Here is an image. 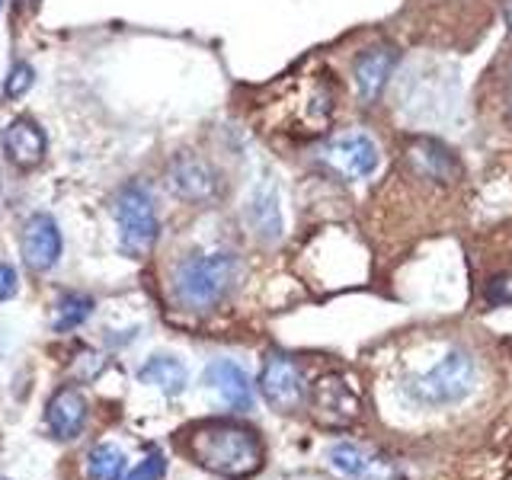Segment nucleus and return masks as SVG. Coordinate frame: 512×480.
<instances>
[{"instance_id": "15", "label": "nucleus", "mask_w": 512, "mask_h": 480, "mask_svg": "<svg viewBox=\"0 0 512 480\" xmlns=\"http://www.w3.org/2000/svg\"><path fill=\"white\" fill-rule=\"evenodd\" d=\"M247 221L263 240L282 237V212H279V196H276V186L272 183H263L253 189V196L247 202Z\"/></svg>"}, {"instance_id": "3", "label": "nucleus", "mask_w": 512, "mask_h": 480, "mask_svg": "<svg viewBox=\"0 0 512 480\" xmlns=\"http://www.w3.org/2000/svg\"><path fill=\"white\" fill-rule=\"evenodd\" d=\"M116 224H119V244L128 256L141 260L144 253H151L160 234L154 196L148 186L128 183L116 196Z\"/></svg>"}, {"instance_id": "4", "label": "nucleus", "mask_w": 512, "mask_h": 480, "mask_svg": "<svg viewBox=\"0 0 512 480\" xmlns=\"http://www.w3.org/2000/svg\"><path fill=\"white\" fill-rule=\"evenodd\" d=\"M474 388V362L464 352H448V356L429 368L423 378H416L413 394L423 404H455V400L468 397Z\"/></svg>"}, {"instance_id": "18", "label": "nucleus", "mask_w": 512, "mask_h": 480, "mask_svg": "<svg viewBox=\"0 0 512 480\" xmlns=\"http://www.w3.org/2000/svg\"><path fill=\"white\" fill-rule=\"evenodd\" d=\"M93 298H87V295H64L61 301H58V308H55V333H68V330H74V327H80L84 320L93 314Z\"/></svg>"}, {"instance_id": "8", "label": "nucleus", "mask_w": 512, "mask_h": 480, "mask_svg": "<svg viewBox=\"0 0 512 480\" xmlns=\"http://www.w3.org/2000/svg\"><path fill=\"white\" fill-rule=\"evenodd\" d=\"M327 160L343 176H349V180H365V176H372L378 170L381 154H378V144L365 132H349L330 144Z\"/></svg>"}, {"instance_id": "17", "label": "nucleus", "mask_w": 512, "mask_h": 480, "mask_svg": "<svg viewBox=\"0 0 512 480\" xmlns=\"http://www.w3.org/2000/svg\"><path fill=\"white\" fill-rule=\"evenodd\" d=\"M87 471H90V480H122L125 474V455L119 445H96L90 458H87Z\"/></svg>"}, {"instance_id": "10", "label": "nucleus", "mask_w": 512, "mask_h": 480, "mask_svg": "<svg viewBox=\"0 0 512 480\" xmlns=\"http://www.w3.org/2000/svg\"><path fill=\"white\" fill-rule=\"evenodd\" d=\"M314 416L327 426H349L359 416V400L340 378H320L314 388Z\"/></svg>"}, {"instance_id": "22", "label": "nucleus", "mask_w": 512, "mask_h": 480, "mask_svg": "<svg viewBox=\"0 0 512 480\" xmlns=\"http://www.w3.org/2000/svg\"><path fill=\"white\" fill-rule=\"evenodd\" d=\"M16 4H20V7H23L26 13H32V10L39 7V0H16Z\"/></svg>"}, {"instance_id": "23", "label": "nucleus", "mask_w": 512, "mask_h": 480, "mask_svg": "<svg viewBox=\"0 0 512 480\" xmlns=\"http://www.w3.org/2000/svg\"><path fill=\"white\" fill-rule=\"evenodd\" d=\"M506 20H509V26H512V0L506 4Z\"/></svg>"}, {"instance_id": "1", "label": "nucleus", "mask_w": 512, "mask_h": 480, "mask_svg": "<svg viewBox=\"0 0 512 480\" xmlns=\"http://www.w3.org/2000/svg\"><path fill=\"white\" fill-rule=\"evenodd\" d=\"M192 458L199 468L228 480L253 477L263 468V442L240 423H205L192 432Z\"/></svg>"}, {"instance_id": "20", "label": "nucleus", "mask_w": 512, "mask_h": 480, "mask_svg": "<svg viewBox=\"0 0 512 480\" xmlns=\"http://www.w3.org/2000/svg\"><path fill=\"white\" fill-rule=\"evenodd\" d=\"M164 474H167V461H164V455H160V452H151V455L144 458L125 480H160Z\"/></svg>"}, {"instance_id": "13", "label": "nucleus", "mask_w": 512, "mask_h": 480, "mask_svg": "<svg viewBox=\"0 0 512 480\" xmlns=\"http://www.w3.org/2000/svg\"><path fill=\"white\" fill-rule=\"evenodd\" d=\"M330 468L343 480H394L391 461H384L359 445H336L330 452Z\"/></svg>"}, {"instance_id": "21", "label": "nucleus", "mask_w": 512, "mask_h": 480, "mask_svg": "<svg viewBox=\"0 0 512 480\" xmlns=\"http://www.w3.org/2000/svg\"><path fill=\"white\" fill-rule=\"evenodd\" d=\"M13 295H16V272H13V266L0 263V301H7Z\"/></svg>"}, {"instance_id": "12", "label": "nucleus", "mask_w": 512, "mask_h": 480, "mask_svg": "<svg viewBox=\"0 0 512 480\" xmlns=\"http://www.w3.org/2000/svg\"><path fill=\"white\" fill-rule=\"evenodd\" d=\"M45 420L52 436L61 442H71L84 432L87 423V400L80 391L74 388H61L52 400H48V410H45Z\"/></svg>"}, {"instance_id": "14", "label": "nucleus", "mask_w": 512, "mask_h": 480, "mask_svg": "<svg viewBox=\"0 0 512 480\" xmlns=\"http://www.w3.org/2000/svg\"><path fill=\"white\" fill-rule=\"evenodd\" d=\"M394 64H397V52L388 45L368 48V52L356 58V87L365 103H375L381 96L388 77L394 74Z\"/></svg>"}, {"instance_id": "16", "label": "nucleus", "mask_w": 512, "mask_h": 480, "mask_svg": "<svg viewBox=\"0 0 512 480\" xmlns=\"http://www.w3.org/2000/svg\"><path fill=\"white\" fill-rule=\"evenodd\" d=\"M138 378L144 384H154V388H160L164 394L176 397V394H183L186 388V365L180 359H170V356H154L148 365H141V372Z\"/></svg>"}, {"instance_id": "7", "label": "nucleus", "mask_w": 512, "mask_h": 480, "mask_svg": "<svg viewBox=\"0 0 512 480\" xmlns=\"http://www.w3.org/2000/svg\"><path fill=\"white\" fill-rule=\"evenodd\" d=\"M61 250H64L61 228L52 215L36 212L23 224V260L32 272L55 269L61 260Z\"/></svg>"}, {"instance_id": "19", "label": "nucleus", "mask_w": 512, "mask_h": 480, "mask_svg": "<svg viewBox=\"0 0 512 480\" xmlns=\"http://www.w3.org/2000/svg\"><path fill=\"white\" fill-rule=\"evenodd\" d=\"M36 84V71H32V64L26 61H16L10 74H7V84H4V96L7 100H20V96Z\"/></svg>"}, {"instance_id": "24", "label": "nucleus", "mask_w": 512, "mask_h": 480, "mask_svg": "<svg viewBox=\"0 0 512 480\" xmlns=\"http://www.w3.org/2000/svg\"><path fill=\"white\" fill-rule=\"evenodd\" d=\"M0 7H4V0H0Z\"/></svg>"}, {"instance_id": "2", "label": "nucleus", "mask_w": 512, "mask_h": 480, "mask_svg": "<svg viewBox=\"0 0 512 480\" xmlns=\"http://www.w3.org/2000/svg\"><path fill=\"white\" fill-rule=\"evenodd\" d=\"M237 279H240V260L234 253L189 256V260L176 266L173 298L186 311H212L218 301L228 298Z\"/></svg>"}, {"instance_id": "5", "label": "nucleus", "mask_w": 512, "mask_h": 480, "mask_svg": "<svg viewBox=\"0 0 512 480\" xmlns=\"http://www.w3.org/2000/svg\"><path fill=\"white\" fill-rule=\"evenodd\" d=\"M167 186L173 189V196H180L183 202L205 205L221 196V173L208 164V160L196 154H183L170 164Z\"/></svg>"}, {"instance_id": "6", "label": "nucleus", "mask_w": 512, "mask_h": 480, "mask_svg": "<svg viewBox=\"0 0 512 480\" xmlns=\"http://www.w3.org/2000/svg\"><path fill=\"white\" fill-rule=\"evenodd\" d=\"M260 391L269 407H276L279 413H295L304 400V378L298 362L292 356H285V352H272L263 365Z\"/></svg>"}, {"instance_id": "9", "label": "nucleus", "mask_w": 512, "mask_h": 480, "mask_svg": "<svg viewBox=\"0 0 512 480\" xmlns=\"http://www.w3.org/2000/svg\"><path fill=\"white\" fill-rule=\"evenodd\" d=\"M0 148H4L7 160L20 170H36L45 160V132L39 122H32L26 116L13 119L4 135H0Z\"/></svg>"}, {"instance_id": "11", "label": "nucleus", "mask_w": 512, "mask_h": 480, "mask_svg": "<svg viewBox=\"0 0 512 480\" xmlns=\"http://www.w3.org/2000/svg\"><path fill=\"white\" fill-rule=\"evenodd\" d=\"M205 384H212L215 394L231 410H250L253 407V384L247 372L231 359H215L205 368Z\"/></svg>"}]
</instances>
